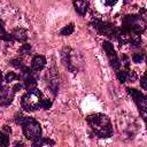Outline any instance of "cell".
<instances>
[{
	"mask_svg": "<svg viewBox=\"0 0 147 147\" xmlns=\"http://www.w3.org/2000/svg\"><path fill=\"white\" fill-rule=\"evenodd\" d=\"M9 145V138L6 133L0 132V147H8Z\"/></svg>",
	"mask_w": 147,
	"mask_h": 147,
	"instance_id": "9a60e30c",
	"label": "cell"
},
{
	"mask_svg": "<svg viewBox=\"0 0 147 147\" xmlns=\"http://www.w3.org/2000/svg\"><path fill=\"white\" fill-rule=\"evenodd\" d=\"M126 92H127V93L133 98V100L136 101V103H137V106H138V108H139V110H140V114H141L142 116H145L146 108H147V99H146V96H145L141 92L137 91L136 88H131V87H127V88H126Z\"/></svg>",
	"mask_w": 147,
	"mask_h": 147,
	"instance_id": "5b68a950",
	"label": "cell"
},
{
	"mask_svg": "<svg viewBox=\"0 0 147 147\" xmlns=\"http://www.w3.org/2000/svg\"><path fill=\"white\" fill-rule=\"evenodd\" d=\"M22 124V129H23V133L24 136L29 139V140H37L40 138L41 134V129L39 123L32 118V117H24Z\"/></svg>",
	"mask_w": 147,
	"mask_h": 147,
	"instance_id": "7a4b0ae2",
	"label": "cell"
},
{
	"mask_svg": "<svg viewBox=\"0 0 147 147\" xmlns=\"http://www.w3.org/2000/svg\"><path fill=\"white\" fill-rule=\"evenodd\" d=\"M127 75H129V72L126 70H118L117 71V78H118L119 83L124 84L126 82V79H127Z\"/></svg>",
	"mask_w": 147,
	"mask_h": 147,
	"instance_id": "5bb4252c",
	"label": "cell"
},
{
	"mask_svg": "<svg viewBox=\"0 0 147 147\" xmlns=\"http://www.w3.org/2000/svg\"><path fill=\"white\" fill-rule=\"evenodd\" d=\"M132 59H133V61L136 62V63H140V62H142V60H144V55L142 54H133V56H132Z\"/></svg>",
	"mask_w": 147,
	"mask_h": 147,
	"instance_id": "44dd1931",
	"label": "cell"
},
{
	"mask_svg": "<svg viewBox=\"0 0 147 147\" xmlns=\"http://www.w3.org/2000/svg\"><path fill=\"white\" fill-rule=\"evenodd\" d=\"M40 102H41V92L39 90H33L25 93L21 100L23 109L28 111L37 110L40 107Z\"/></svg>",
	"mask_w": 147,
	"mask_h": 147,
	"instance_id": "3957f363",
	"label": "cell"
},
{
	"mask_svg": "<svg viewBox=\"0 0 147 147\" xmlns=\"http://www.w3.org/2000/svg\"><path fill=\"white\" fill-rule=\"evenodd\" d=\"M0 39H1V40H5V41H13V40H14L11 33H10V34L7 33V32L5 31V29L2 28V25H0Z\"/></svg>",
	"mask_w": 147,
	"mask_h": 147,
	"instance_id": "7c38bea8",
	"label": "cell"
},
{
	"mask_svg": "<svg viewBox=\"0 0 147 147\" xmlns=\"http://www.w3.org/2000/svg\"><path fill=\"white\" fill-rule=\"evenodd\" d=\"M30 51H31V46H30L29 44H24V45L21 47L20 53H21L22 55H26V54H29V53H30Z\"/></svg>",
	"mask_w": 147,
	"mask_h": 147,
	"instance_id": "ac0fdd59",
	"label": "cell"
},
{
	"mask_svg": "<svg viewBox=\"0 0 147 147\" xmlns=\"http://www.w3.org/2000/svg\"><path fill=\"white\" fill-rule=\"evenodd\" d=\"M121 64H123L125 67V69H129V65H130V61H129V57L126 55H122V61H121Z\"/></svg>",
	"mask_w": 147,
	"mask_h": 147,
	"instance_id": "ffe728a7",
	"label": "cell"
},
{
	"mask_svg": "<svg viewBox=\"0 0 147 147\" xmlns=\"http://www.w3.org/2000/svg\"><path fill=\"white\" fill-rule=\"evenodd\" d=\"M140 85H141V87H142L144 90H146V75H144V76L141 77V80H140Z\"/></svg>",
	"mask_w": 147,
	"mask_h": 147,
	"instance_id": "7402d4cb",
	"label": "cell"
},
{
	"mask_svg": "<svg viewBox=\"0 0 147 147\" xmlns=\"http://www.w3.org/2000/svg\"><path fill=\"white\" fill-rule=\"evenodd\" d=\"M74 6H75V8H76V11L79 14V15H85L86 14V11H87V7H88V2L87 1H83V0H80V1H75L74 2Z\"/></svg>",
	"mask_w": 147,
	"mask_h": 147,
	"instance_id": "30bf717a",
	"label": "cell"
},
{
	"mask_svg": "<svg viewBox=\"0 0 147 147\" xmlns=\"http://www.w3.org/2000/svg\"><path fill=\"white\" fill-rule=\"evenodd\" d=\"M102 46H103V49H105V52L107 53V55H108V57H109V60H110L111 67L114 68V70L118 71L119 68H121V60H119L118 56L116 55V52H115V49H114V46H113L111 42L108 41V40L103 41V42H102Z\"/></svg>",
	"mask_w": 147,
	"mask_h": 147,
	"instance_id": "8992f818",
	"label": "cell"
},
{
	"mask_svg": "<svg viewBox=\"0 0 147 147\" xmlns=\"http://www.w3.org/2000/svg\"><path fill=\"white\" fill-rule=\"evenodd\" d=\"M74 29H75V25L74 24H69V25H67V26H64L62 30H61V34L62 36H69V34H71L72 32H74Z\"/></svg>",
	"mask_w": 147,
	"mask_h": 147,
	"instance_id": "2e32d148",
	"label": "cell"
},
{
	"mask_svg": "<svg viewBox=\"0 0 147 147\" xmlns=\"http://www.w3.org/2000/svg\"><path fill=\"white\" fill-rule=\"evenodd\" d=\"M15 95V91L13 87L1 86L0 85V106H8L11 103Z\"/></svg>",
	"mask_w": 147,
	"mask_h": 147,
	"instance_id": "52a82bcc",
	"label": "cell"
},
{
	"mask_svg": "<svg viewBox=\"0 0 147 147\" xmlns=\"http://www.w3.org/2000/svg\"><path fill=\"white\" fill-rule=\"evenodd\" d=\"M24 87L28 90V92L36 90V87H37V79H36V76L33 74L24 77Z\"/></svg>",
	"mask_w": 147,
	"mask_h": 147,
	"instance_id": "9c48e42d",
	"label": "cell"
},
{
	"mask_svg": "<svg viewBox=\"0 0 147 147\" xmlns=\"http://www.w3.org/2000/svg\"><path fill=\"white\" fill-rule=\"evenodd\" d=\"M45 65H46V59H45V56H42V55H36L32 59V62H31L32 70L40 71V70H42L45 68Z\"/></svg>",
	"mask_w": 147,
	"mask_h": 147,
	"instance_id": "ba28073f",
	"label": "cell"
},
{
	"mask_svg": "<svg viewBox=\"0 0 147 147\" xmlns=\"http://www.w3.org/2000/svg\"><path fill=\"white\" fill-rule=\"evenodd\" d=\"M15 147H24V145L22 142H16L15 144Z\"/></svg>",
	"mask_w": 147,
	"mask_h": 147,
	"instance_id": "603a6c76",
	"label": "cell"
},
{
	"mask_svg": "<svg viewBox=\"0 0 147 147\" xmlns=\"http://www.w3.org/2000/svg\"><path fill=\"white\" fill-rule=\"evenodd\" d=\"M11 36H13L14 40H18V41H25V39H26V32L22 28H16L11 32Z\"/></svg>",
	"mask_w": 147,
	"mask_h": 147,
	"instance_id": "8fae6325",
	"label": "cell"
},
{
	"mask_svg": "<svg viewBox=\"0 0 147 147\" xmlns=\"http://www.w3.org/2000/svg\"><path fill=\"white\" fill-rule=\"evenodd\" d=\"M1 82H2V75H1V71H0V84H1Z\"/></svg>",
	"mask_w": 147,
	"mask_h": 147,
	"instance_id": "cb8c5ba5",
	"label": "cell"
},
{
	"mask_svg": "<svg viewBox=\"0 0 147 147\" xmlns=\"http://www.w3.org/2000/svg\"><path fill=\"white\" fill-rule=\"evenodd\" d=\"M87 123L99 138H109L113 134V125L105 114H93L87 116Z\"/></svg>",
	"mask_w": 147,
	"mask_h": 147,
	"instance_id": "6da1fadb",
	"label": "cell"
},
{
	"mask_svg": "<svg viewBox=\"0 0 147 147\" xmlns=\"http://www.w3.org/2000/svg\"><path fill=\"white\" fill-rule=\"evenodd\" d=\"M10 64H11L13 67L20 69V70H22V69L25 68V65L23 64V62H22L21 60H18V59H13V60H10Z\"/></svg>",
	"mask_w": 147,
	"mask_h": 147,
	"instance_id": "e0dca14e",
	"label": "cell"
},
{
	"mask_svg": "<svg viewBox=\"0 0 147 147\" xmlns=\"http://www.w3.org/2000/svg\"><path fill=\"white\" fill-rule=\"evenodd\" d=\"M17 79H20V76L17 75V74H15V72H13V71H9V72H7L6 74V76H5V80H6V83H13L14 80H17Z\"/></svg>",
	"mask_w": 147,
	"mask_h": 147,
	"instance_id": "4fadbf2b",
	"label": "cell"
},
{
	"mask_svg": "<svg viewBox=\"0 0 147 147\" xmlns=\"http://www.w3.org/2000/svg\"><path fill=\"white\" fill-rule=\"evenodd\" d=\"M40 107H42V108H45V109H48V108L52 107V101L48 100V99H41Z\"/></svg>",
	"mask_w": 147,
	"mask_h": 147,
	"instance_id": "d6986e66",
	"label": "cell"
},
{
	"mask_svg": "<svg viewBox=\"0 0 147 147\" xmlns=\"http://www.w3.org/2000/svg\"><path fill=\"white\" fill-rule=\"evenodd\" d=\"M92 23H93V26H94L100 33L106 34V36H110V37H114V38L117 37L118 29L115 28L113 23H110V22H105V21L96 20V18H93V20H92Z\"/></svg>",
	"mask_w": 147,
	"mask_h": 147,
	"instance_id": "277c9868",
	"label": "cell"
}]
</instances>
